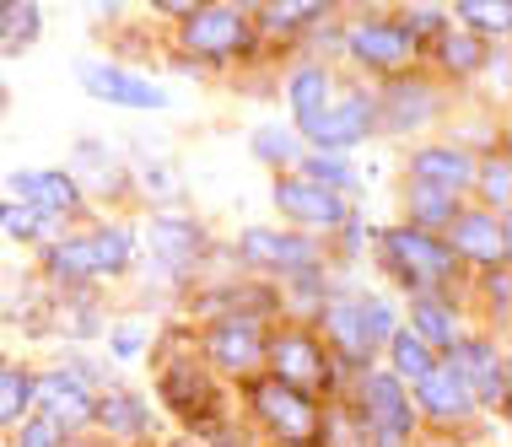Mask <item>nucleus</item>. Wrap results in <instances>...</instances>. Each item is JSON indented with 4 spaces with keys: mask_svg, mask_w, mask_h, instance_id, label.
Masks as SVG:
<instances>
[{
    "mask_svg": "<svg viewBox=\"0 0 512 447\" xmlns=\"http://www.w3.org/2000/svg\"><path fill=\"white\" fill-rule=\"evenodd\" d=\"M130 259V237L124 232H92L81 243H60L49 248V270L60 281H92V275H114Z\"/></svg>",
    "mask_w": 512,
    "mask_h": 447,
    "instance_id": "nucleus-1",
    "label": "nucleus"
},
{
    "mask_svg": "<svg viewBox=\"0 0 512 447\" xmlns=\"http://www.w3.org/2000/svg\"><path fill=\"white\" fill-rule=\"evenodd\" d=\"M362 410H367L372 447H405V437H410V399H405V388H399V377L372 372L362 383Z\"/></svg>",
    "mask_w": 512,
    "mask_h": 447,
    "instance_id": "nucleus-2",
    "label": "nucleus"
},
{
    "mask_svg": "<svg viewBox=\"0 0 512 447\" xmlns=\"http://www.w3.org/2000/svg\"><path fill=\"white\" fill-rule=\"evenodd\" d=\"M389 264L399 270V281L405 286H437V281H448L453 275V254L437 243V237H426V232H410V227H399L389 232Z\"/></svg>",
    "mask_w": 512,
    "mask_h": 447,
    "instance_id": "nucleus-3",
    "label": "nucleus"
},
{
    "mask_svg": "<svg viewBox=\"0 0 512 447\" xmlns=\"http://www.w3.org/2000/svg\"><path fill=\"white\" fill-rule=\"evenodd\" d=\"M254 410L265 415V426H270L281 442H313V437H318V410H313V399H302L297 388L281 383V377L254 388Z\"/></svg>",
    "mask_w": 512,
    "mask_h": 447,
    "instance_id": "nucleus-4",
    "label": "nucleus"
},
{
    "mask_svg": "<svg viewBox=\"0 0 512 447\" xmlns=\"http://www.w3.org/2000/svg\"><path fill=\"white\" fill-rule=\"evenodd\" d=\"M184 44L205 54V60H227V54H238L248 44V27L232 6H200V11H189Z\"/></svg>",
    "mask_w": 512,
    "mask_h": 447,
    "instance_id": "nucleus-5",
    "label": "nucleus"
},
{
    "mask_svg": "<svg viewBox=\"0 0 512 447\" xmlns=\"http://www.w3.org/2000/svg\"><path fill=\"white\" fill-rule=\"evenodd\" d=\"M415 383H421L426 415H437V421H464V415L475 410V394H469L464 372L453 367V361H432V372L415 377Z\"/></svg>",
    "mask_w": 512,
    "mask_h": 447,
    "instance_id": "nucleus-6",
    "label": "nucleus"
},
{
    "mask_svg": "<svg viewBox=\"0 0 512 447\" xmlns=\"http://www.w3.org/2000/svg\"><path fill=\"white\" fill-rule=\"evenodd\" d=\"M275 205H281L292 221H313V227H335V221H345V205L324 184H313V178H281V184H275Z\"/></svg>",
    "mask_w": 512,
    "mask_h": 447,
    "instance_id": "nucleus-7",
    "label": "nucleus"
},
{
    "mask_svg": "<svg viewBox=\"0 0 512 447\" xmlns=\"http://www.w3.org/2000/svg\"><path fill=\"white\" fill-rule=\"evenodd\" d=\"M92 97H103V103H119V108H168V92L151 87V81L130 76V71H108V65H87L81 71Z\"/></svg>",
    "mask_w": 512,
    "mask_h": 447,
    "instance_id": "nucleus-8",
    "label": "nucleus"
},
{
    "mask_svg": "<svg viewBox=\"0 0 512 447\" xmlns=\"http://www.w3.org/2000/svg\"><path fill=\"white\" fill-rule=\"evenodd\" d=\"M33 404H44V415H49V421H60V426H81V421L98 415V404H92L87 388H81L76 377H60V372L38 377V383H33Z\"/></svg>",
    "mask_w": 512,
    "mask_h": 447,
    "instance_id": "nucleus-9",
    "label": "nucleus"
},
{
    "mask_svg": "<svg viewBox=\"0 0 512 447\" xmlns=\"http://www.w3.org/2000/svg\"><path fill=\"white\" fill-rule=\"evenodd\" d=\"M367 124H372V97H362V92H351L345 97V103H335V108H324V114H318V124H313V141L318 146H356L367 135Z\"/></svg>",
    "mask_w": 512,
    "mask_h": 447,
    "instance_id": "nucleus-10",
    "label": "nucleus"
},
{
    "mask_svg": "<svg viewBox=\"0 0 512 447\" xmlns=\"http://www.w3.org/2000/svg\"><path fill=\"white\" fill-rule=\"evenodd\" d=\"M351 54L372 71H399V65L415 54V38L405 27H356L351 33Z\"/></svg>",
    "mask_w": 512,
    "mask_h": 447,
    "instance_id": "nucleus-11",
    "label": "nucleus"
},
{
    "mask_svg": "<svg viewBox=\"0 0 512 447\" xmlns=\"http://www.w3.org/2000/svg\"><path fill=\"white\" fill-rule=\"evenodd\" d=\"M243 259L248 264H265V270H308V264H313V243L254 227V232H243Z\"/></svg>",
    "mask_w": 512,
    "mask_h": 447,
    "instance_id": "nucleus-12",
    "label": "nucleus"
},
{
    "mask_svg": "<svg viewBox=\"0 0 512 447\" xmlns=\"http://www.w3.org/2000/svg\"><path fill=\"white\" fill-rule=\"evenodd\" d=\"M270 356H275V372H281L286 388H318L329 377V367L318 361V345L308 334H281Z\"/></svg>",
    "mask_w": 512,
    "mask_h": 447,
    "instance_id": "nucleus-13",
    "label": "nucleus"
},
{
    "mask_svg": "<svg viewBox=\"0 0 512 447\" xmlns=\"http://www.w3.org/2000/svg\"><path fill=\"white\" fill-rule=\"evenodd\" d=\"M410 173H415V189H432V194H459L469 184V157L464 151H415V162H410Z\"/></svg>",
    "mask_w": 512,
    "mask_h": 447,
    "instance_id": "nucleus-14",
    "label": "nucleus"
},
{
    "mask_svg": "<svg viewBox=\"0 0 512 447\" xmlns=\"http://www.w3.org/2000/svg\"><path fill=\"white\" fill-rule=\"evenodd\" d=\"M11 189H17V200L22 205H33V211H44V216H60V211H76V178H65V173H17L11 178Z\"/></svg>",
    "mask_w": 512,
    "mask_h": 447,
    "instance_id": "nucleus-15",
    "label": "nucleus"
},
{
    "mask_svg": "<svg viewBox=\"0 0 512 447\" xmlns=\"http://www.w3.org/2000/svg\"><path fill=\"white\" fill-rule=\"evenodd\" d=\"M453 248L480 264H502L507 259V227H496L491 216H459L453 221Z\"/></svg>",
    "mask_w": 512,
    "mask_h": 447,
    "instance_id": "nucleus-16",
    "label": "nucleus"
},
{
    "mask_svg": "<svg viewBox=\"0 0 512 447\" xmlns=\"http://www.w3.org/2000/svg\"><path fill=\"white\" fill-rule=\"evenodd\" d=\"M453 367L464 372V383H475L469 394H475L480 404H502V394H507V372H502V361H496L486 345H464Z\"/></svg>",
    "mask_w": 512,
    "mask_h": 447,
    "instance_id": "nucleus-17",
    "label": "nucleus"
},
{
    "mask_svg": "<svg viewBox=\"0 0 512 447\" xmlns=\"http://www.w3.org/2000/svg\"><path fill=\"white\" fill-rule=\"evenodd\" d=\"M205 351L216 356V367L248 372L259 361V334H254V324H216V334H211V345H205Z\"/></svg>",
    "mask_w": 512,
    "mask_h": 447,
    "instance_id": "nucleus-18",
    "label": "nucleus"
},
{
    "mask_svg": "<svg viewBox=\"0 0 512 447\" xmlns=\"http://www.w3.org/2000/svg\"><path fill=\"white\" fill-rule=\"evenodd\" d=\"M38 27H44V17H38L33 0H0V49H22V44H33Z\"/></svg>",
    "mask_w": 512,
    "mask_h": 447,
    "instance_id": "nucleus-19",
    "label": "nucleus"
},
{
    "mask_svg": "<svg viewBox=\"0 0 512 447\" xmlns=\"http://www.w3.org/2000/svg\"><path fill=\"white\" fill-rule=\"evenodd\" d=\"M151 248L168 264H189L200 254V232L189 227V221H157V227H151Z\"/></svg>",
    "mask_w": 512,
    "mask_h": 447,
    "instance_id": "nucleus-20",
    "label": "nucleus"
},
{
    "mask_svg": "<svg viewBox=\"0 0 512 447\" xmlns=\"http://www.w3.org/2000/svg\"><path fill=\"white\" fill-rule=\"evenodd\" d=\"M292 108H297L302 130H313L318 114L329 108V76H324V71H302V76L292 81Z\"/></svg>",
    "mask_w": 512,
    "mask_h": 447,
    "instance_id": "nucleus-21",
    "label": "nucleus"
},
{
    "mask_svg": "<svg viewBox=\"0 0 512 447\" xmlns=\"http://www.w3.org/2000/svg\"><path fill=\"white\" fill-rule=\"evenodd\" d=\"M329 334L345 345V356L351 361H367L372 356V345H367V329H362V307H329Z\"/></svg>",
    "mask_w": 512,
    "mask_h": 447,
    "instance_id": "nucleus-22",
    "label": "nucleus"
},
{
    "mask_svg": "<svg viewBox=\"0 0 512 447\" xmlns=\"http://www.w3.org/2000/svg\"><path fill=\"white\" fill-rule=\"evenodd\" d=\"M394 345V377H426L432 372V351H426L421 334H389Z\"/></svg>",
    "mask_w": 512,
    "mask_h": 447,
    "instance_id": "nucleus-23",
    "label": "nucleus"
},
{
    "mask_svg": "<svg viewBox=\"0 0 512 447\" xmlns=\"http://www.w3.org/2000/svg\"><path fill=\"white\" fill-rule=\"evenodd\" d=\"M27 404H33V383H27L22 372L0 367V426L22 421V410H27Z\"/></svg>",
    "mask_w": 512,
    "mask_h": 447,
    "instance_id": "nucleus-24",
    "label": "nucleus"
},
{
    "mask_svg": "<svg viewBox=\"0 0 512 447\" xmlns=\"http://www.w3.org/2000/svg\"><path fill=\"white\" fill-rule=\"evenodd\" d=\"M459 17L475 27V33H507L512 11H507V0H459Z\"/></svg>",
    "mask_w": 512,
    "mask_h": 447,
    "instance_id": "nucleus-25",
    "label": "nucleus"
},
{
    "mask_svg": "<svg viewBox=\"0 0 512 447\" xmlns=\"http://www.w3.org/2000/svg\"><path fill=\"white\" fill-rule=\"evenodd\" d=\"M98 415L114 431H124V437H135V431H146V410H141V399H130V394H114V399H103L98 404Z\"/></svg>",
    "mask_w": 512,
    "mask_h": 447,
    "instance_id": "nucleus-26",
    "label": "nucleus"
},
{
    "mask_svg": "<svg viewBox=\"0 0 512 447\" xmlns=\"http://www.w3.org/2000/svg\"><path fill=\"white\" fill-rule=\"evenodd\" d=\"M415 329H421L432 345H453V313L442 302H432V297L415 302Z\"/></svg>",
    "mask_w": 512,
    "mask_h": 447,
    "instance_id": "nucleus-27",
    "label": "nucleus"
},
{
    "mask_svg": "<svg viewBox=\"0 0 512 447\" xmlns=\"http://www.w3.org/2000/svg\"><path fill=\"white\" fill-rule=\"evenodd\" d=\"M324 6H329V0H270L265 27H302L313 11H324Z\"/></svg>",
    "mask_w": 512,
    "mask_h": 447,
    "instance_id": "nucleus-28",
    "label": "nucleus"
},
{
    "mask_svg": "<svg viewBox=\"0 0 512 447\" xmlns=\"http://www.w3.org/2000/svg\"><path fill=\"white\" fill-rule=\"evenodd\" d=\"M44 211H33V205H6V211H0V227H6L11 237H38L44 232Z\"/></svg>",
    "mask_w": 512,
    "mask_h": 447,
    "instance_id": "nucleus-29",
    "label": "nucleus"
},
{
    "mask_svg": "<svg viewBox=\"0 0 512 447\" xmlns=\"http://www.w3.org/2000/svg\"><path fill=\"white\" fill-rule=\"evenodd\" d=\"M442 60H448V71H475L480 65V44H469V38H442Z\"/></svg>",
    "mask_w": 512,
    "mask_h": 447,
    "instance_id": "nucleus-30",
    "label": "nucleus"
},
{
    "mask_svg": "<svg viewBox=\"0 0 512 447\" xmlns=\"http://www.w3.org/2000/svg\"><path fill=\"white\" fill-rule=\"evenodd\" d=\"M254 151H259L265 162H292V157H297L292 135H281V130H259V135H254Z\"/></svg>",
    "mask_w": 512,
    "mask_h": 447,
    "instance_id": "nucleus-31",
    "label": "nucleus"
},
{
    "mask_svg": "<svg viewBox=\"0 0 512 447\" xmlns=\"http://www.w3.org/2000/svg\"><path fill=\"white\" fill-rule=\"evenodd\" d=\"M60 421H49V415H38V421H27L22 426V442L17 447H60Z\"/></svg>",
    "mask_w": 512,
    "mask_h": 447,
    "instance_id": "nucleus-32",
    "label": "nucleus"
},
{
    "mask_svg": "<svg viewBox=\"0 0 512 447\" xmlns=\"http://www.w3.org/2000/svg\"><path fill=\"white\" fill-rule=\"evenodd\" d=\"M394 97H399V103H394V124H421L426 119V92L421 87H410V92L399 87Z\"/></svg>",
    "mask_w": 512,
    "mask_h": 447,
    "instance_id": "nucleus-33",
    "label": "nucleus"
},
{
    "mask_svg": "<svg viewBox=\"0 0 512 447\" xmlns=\"http://www.w3.org/2000/svg\"><path fill=\"white\" fill-rule=\"evenodd\" d=\"M362 329H367V345L389 340V334H394V318H389V307H383V302H367V307H362Z\"/></svg>",
    "mask_w": 512,
    "mask_h": 447,
    "instance_id": "nucleus-34",
    "label": "nucleus"
},
{
    "mask_svg": "<svg viewBox=\"0 0 512 447\" xmlns=\"http://www.w3.org/2000/svg\"><path fill=\"white\" fill-rule=\"evenodd\" d=\"M480 189H486L491 205H507V162H491L486 167V184H480Z\"/></svg>",
    "mask_w": 512,
    "mask_h": 447,
    "instance_id": "nucleus-35",
    "label": "nucleus"
},
{
    "mask_svg": "<svg viewBox=\"0 0 512 447\" xmlns=\"http://www.w3.org/2000/svg\"><path fill=\"white\" fill-rule=\"evenodd\" d=\"M324 178V184H351V167H340V162H324V157H313V184Z\"/></svg>",
    "mask_w": 512,
    "mask_h": 447,
    "instance_id": "nucleus-36",
    "label": "nucleus"
},
{
    "mask_svg": "<svg viewBox=\"0 0 512 447\" xmlns=\"http://www.w3.org/2000/svg\"><path fill=\"white\" fill-rule=\"evenodd\" d=\"M141 340H146L141 329H135V324H124V329L114 334V351H119V356H135V351H141Z\"/></svg>",
    "mask_w": 512,
    "mask_h": 447,
    "instance_id": "nucleus-37",
    "label": "nucleus"
},
{
    "mask_svg": "<svg viewBox=\"0 0 512 447\" xmlns=\"http://www.w3.org/2000/svg\"><path fill=\"white\" fill-rule=\"evenodd\" d=\"M157 11H173V17H189V11H200L205 0H151Z\"/></svg>",
    "mask_w": 512,
    "mask_h": 447,
    "instance_id": "nucleus-38",
    "label": "nucleus"
}]
</instances>
